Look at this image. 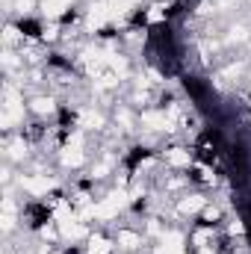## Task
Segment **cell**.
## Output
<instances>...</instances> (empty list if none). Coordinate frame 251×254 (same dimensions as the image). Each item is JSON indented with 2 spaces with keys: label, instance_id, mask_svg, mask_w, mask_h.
<instances>
[{
  "label": "cell",
  "instance_id": "cell-17",
  "mask_svg": "<svg viewBox=\"0 0 251 254\" xmlns=\"http://www.w3.org/2000/svg\"><path fill=\"white\" fill-rule=\"evenodd\" d=\"M89 254H109V243H107V240H101V237H95V240H92V246H89Z\"/></svg>",
  "mask_w": 251,
  "mask_h": 254
},
{
  "label": "cell",
  "instance_id": "cell-2",
  "mask_svg": "<svg viewBox=\"0 0 251 254\" xmlns=\"http://www.w3.org/2000/svg\"><path fill=\"white\" fill-rule=\"evenodd\" d=\"M127 201H130V198H127L124 192H112L107 201H101V204L95 207V216H101V219H112V216L127 204Z\"/></svg>",
  "mask_w": 251,
  "mask_h": 254
},
{
  "label": "cell",
  "instance_id": "cell-14",
  "mask_svg": "<svg viewBox=\"0 0 251 254\" xmlns=\"http://www.w3.org/2000/svg\"><path fill=\"white\" fill-rule=\"evenodd\" d=\"M118 246H121V249H136V246H139V237H136L133 231H121V234H118Z\"/></svg>",
  "mask_w": 251,
  "mask_h": 254
},
{
  "label": "cell",
  "instance_id": "cell-5",
  "mask_svg": "<svg viewBox=\"0 0 251 254\" xmlns=\"http://www.w3.org/2000/svg\"><path fill=\"white\" fill-rule=\"evenodd\" d=\"M157 254H183V237L180 234H166Z\"/></svg>",
  "mask_w": 251,
  "mask_h": 254
},
{
  "label": "cell",
  "instance_id": "cell-26",
  "mask_svg": "<svg viewBox=\"0 0 251 254\" xmlns=\"http://www.w3.org/2000/svg\"><path fill=\"white\" fill-rule=\"evenodd\" d=\"M231 234H243V222H234L231 225Z\"/></svg>",
  "mask_w": 251,
  "mask_h": 254
},
{
  "label": "cell",
  "instance_id": "cell-24",
  "mask_svg": "<svg viewBox=\"0 0 251 254\" xmlns=\"http://www.w3.org/2000/svg\"><path fill=\"white\" fill-rule=\"evenodd\" d=\"M207 237H210V234H207V231H201V234H195V243H198V246H204V243H207Z\"/></svg>",
  "mask_w": 251,
  "mask_h": 254
},
{
  "label": "cell",
  "instance_id": "cell-7",
  "mask_svg": "<svg viewBox=\"0 0 251 254\" xmlns=\"http://www.w3.org/2000/svg\"><path fill=\"white\" fill-rule=\"evenodd\" d=\"M21 183H24V189L36 192V195H41V192H47L53 186V181H47V178H24Z\"/></svg>",
  "mask_w": 251,
  "mask_h": 254
},
{
  "label": "cell",
  "instance_id": "cell-22",
  "mask_svg": "<svg viewBox=\"0 0 251 254\" xmlns=\"http://www.w3.org/2000/svg\"><path fill=\"white\" fill-rule=\"evenodd\" d=\"M109 166H112V160H104V163L95 169V175H98V178H101V175H107V172H109Z\"/></svg>",
  "mask_w": 251,
  "mask_h": 254
},
{
  "label": "cell",
  "instance_id": "cell-6",
  "mask_svg": "<svg viewBox=\"0 0 251 254\" xmlns=\"http://www.w3.org/2000/svg\"><path fill=\"white\" fill-rule=\"evenodd\" d=\"M142 121H145L151 130H172V118H169V115H163V112H145V115H142Z\"/></svg>",
  "mask_w": 251,
  "mask_h": 254
},
{
  "label": "cell",
  "instance_id": "cell-3",
  "mask_svg": "<svg viewBox=\"0 0 251 254\" xmlns=\"http://www.w3.org/2000/svg\"><path fill=\"white\" fill-rule=\"evenodd\" d=\"M112 12H115V9H112V3H104V0H101V3H95V6H92V12H89V27L95 30V27L107 24V18H109Z\"/></svg>",
  "mask_w": 251,
  "mask_h": 254
},
{
  "label": "cell",
  "instance_id": "cell-11",
  "mask_svg": "<svg viewBox=\"0 0 251 254\" xmlns=\"http://www.w3.org/2000/svg\"><path fill=\"white\" fill-rule=\"evenodd\" d=\"M169 163H172V166H178V169L189 166V151H183V148H175V151H169Z\"/></svg>",
  "mask_w": 251,
  "mask_h": 254
},
{
  "label": "cell",
  "instance_id": "cell-9",
  "mask_svg": "<svg viewBox=\"0 0 251 254\" xmlns=\"http://www.w3.org/2000/svg\"><path fill=\"white\" fill-rule=\"evenodd\" d=\"M68 3L71 0H44V15L47 18H56V15H62L68 9Z\"/></svg>",
  "mask_w": 251,
  "mask_h": 254
},
{
  "label": "cell",
  "instance_id": "cell-8",
  "mask_svg": "<svg viewBox=\"0 0 251 254\" xmlns=\"http://www.w3.org/2000/svg\"><path fill=\"white\" fill-rule=\"evenodd\" d=\"M59 231H62L65 237H71V240L86 237V231H83V225H80L77 219H62V222H59Z\"/></svg>",
  "mask_w": 251,
  "mask_h": 254
},
{
  "label": "cell",
  "instance_id": "cell-12",
  "mask_svg": "<svg viewBox=\"0 0 251 254\" xmlns=\"http://www.w3.org/2000/svg\"><path fill=\"white\" fill-rule=\"evenodd\" d=\"M204 207V198L201 195H192V198H183L180 201V213H198Z\"/></svg>",
  "mask_w": 251,
  "mask_h": 254
},
{
  "label": "cell",
  "instance_id": "cell-21",
  "mask_svg": "<svg viewBox=\"0 0 251 254\" xmlns=\"http://www.w3.org/2000/svg\"><path fill=\"white\" fill-rule=\"evenodd\" d=\"M246 38V27H237L234 33H231V41H243Z\"/></svg>",
  "mask_w": 251,
  "mask_h": 254
},
{
  "label": "cell",
  "instance_id": "cell-25",
  "mask_svg": "<svg viewBox=\"0 0 251 254\" xmlns=\"http://www.w3.org/2000/svg\"><path fill=\"white\" fill-rule=\"evenodd\" d=\"M15 6H18V12H27V9H30V0H18Z\"/></svg>",
  "mask_w": 251,
  "mask_h": 254
},
{
  "label": "cell",
  "instance_id": "cell-18",
  "mask_svg": "<svg viewBox=\"0 0 251 254\" xmlns=\"http://www.w3.org/2000/svg\"><path fill=\"white\" fill-rule=\"evenodd\" d=\"M24 154H27V148H24V142H12V145H9V157H12V160H21Z\"/></svg>",
  "mask_w": 251,
  "mask_h": 254
},
{
  "label": "cell",
  "instance_id": "cell-16",
  "mask_svg": "<svg viewBox=\"0 0 251 254\" xmlns=\"http://www.w3.org/2000/svg\"><path fill=\"white\" fill-rule=\"evenodd\" d=\"M107 62H109V65H112V71H118L121 77L127 74V62H124L121 56H112V53H107Z\"/></svg>",
  "mask_w": 251,
  "mask_h": 254
},
{
  "label": "cell",
  "instance_id": "cell-23",
  "mask_svg": "<svg viewBox=\"0 0 251 254\" xmlns=\"http://www.w3.org/2000/svg\"><path fill=\"white\" fill-rule=\"evenodd\" d=\"M118 121H121V124H130V112H127V109H121V112H118Z\"/></svg>",
  "mask_w": 251,
  "mask_h": 254
},
{
  "label": "cell",
  "instance_id": "cell-20",
  "mask_svg": "<svg viewBox=\"0 0 251 254\" xmlns=\"http://www.w3.org/2000/svg\"><path fill=\"white\" fill-rule=\"evenodd\" d=\"M148 18H151V21H163V6H154V9L148 12Z\"/></svg>",
  "mask_w": 251,
  "mask_h": 254
},
{
  "label": "cell",
  "instance_id": "cell-15",
  "mask_svg": "<svg viewBox=\"0 0 251 254\" xmlns=\"http://www.w3.org/2000/svg\"><path fill=\"white\" fill-rule=\"evenodd\" d=\"M80 121H83V127H95V130L104 127V115H98V112H83Z\"/></svg>",
  "mask_w": 251,
  "mask_h": 254
},
{
  "label": "cell",
  "instance_id": "cell-13",
  "mask_svg": "<svg viewBox=\"0 0 251 254\" xmlns=\"http://www.w3.org/2000/svg\"><path fill=\"white\" fill-rule=\"evenodd\" d=\"M33 112H38V115L53 112V101H50V98H36V101H33Z\"/></svg>",
  "mask_w": 251,
  "mask_h": 254
},
{
  "label": "cell",
  "instance_id": "cell-10",
  "mask_svg": "<svg viewBox=\"0 0 251 254\" xmlns=\"http://www.w3.org/2000/svg\"><path fill=\"white\" fill-rule=\"evenodd\" d=\"M83 62H86L89 68H101V65L107 62V53H101V50H86V53H83Z\"/></svg>",
  "mask_w": 251,
  "mask_h": 254
},
{
  "label": "cell",
  "instance_id": "cell-19",
  "mask_svg": "<svg viewBox=\"0 0 251 254\" xmlns=\"http://www.w3.org/2000/svg\"><path fill=\"white\" fill-rule=\"evenodd\" d=\"M115 83H118V80H115L112 74H107V77H101V80H98L95 86H98V89H109V86H115Z\"/></svg>",
  "mask_w": 251,
  "mask_h": 254
},
{
  "label": "cell",
  "instance_id": "cell-4",
  "mask_svg": "<svg viewBox=\"0 0 251 254\" xmlns=\"http://www.w3.org/2000/svg\"><path fill=\"white\" fill-rule=\"evenodd\" d=\"M80 142H83V139H80V133H77V136L71 139V145H68V148L62 151V163H65V166H80V163H83V151H80Z\"/></svg>",
  "mask_w": 251,
  "mask_h": 254
},
{
  "label": "cell",
  "instance_id": "cell-1",
  "mask_svg": "<svg viewBox=\"0 0 251 254\" xmlns=\"http://www.w3.org/2000/svg\"><path fill=\"white\" fill-rule=\"evenodd\" d=\"M3 118H0V124L3 127H12L15 121H21V115H24V107H21V98H18V92L15 89H6L3 92Z\"/></svg>",
  "mask_w": 251,
  "mask_h": 254
}]
</instances>
